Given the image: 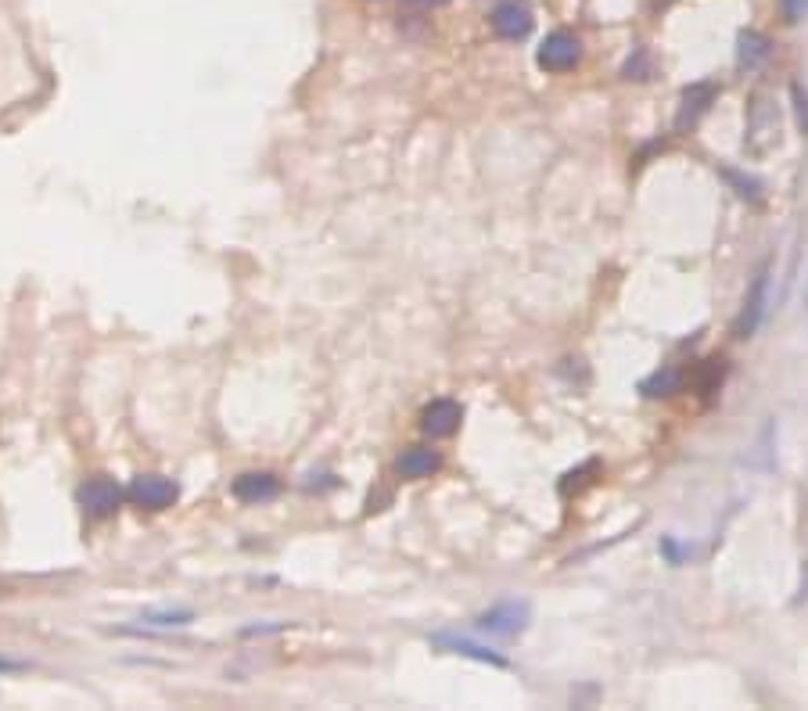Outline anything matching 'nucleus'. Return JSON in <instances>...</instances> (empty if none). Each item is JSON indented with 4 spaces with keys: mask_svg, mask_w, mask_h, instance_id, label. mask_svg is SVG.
Wrapping results in <instances>:
<instances>
[{
    "mask_svg": "<svg viewBox=\"0 0 808 711\" xmlns=\"http://www.w3.org/2000/svg\"><path fill=\"white\" fill-rule=\"evenodd\" d=\"M765 302H769V263L758 266L755 281H751V288H747V299H744V309H740L737 316V338H751V334L762 327L765 320Z\"/></svg>",
    "mask_w": 808,
    "mask_h": 711,
    "instance_id": "39448f33",
    "label": "nucleus"
},
{
    "mask_svg": "<svg viewBox=\"0 0 808 711\" xmlns=\"http://www.w3.org/2000/svg\"><path fill=\"white\" fill-rule=\"evenodd\" d=\"M230 492H234L241 503H266L281 492V482H277V474L270 471H248L241 474V478H234Z\"/></svg>",
    "mask_w": 808,
    "mask_h": 711,
    "instance_id": "6e6552de",
    "label": "nucleus"
},
{
    "mask_svg": "<svg viewBox=\"0 0 808 711\" xmlns=\"http://www.w3.org/2000/svg\"><path fill=\"white\" fill-rule=\"evenodd\" d=\"M442 467V453L431 446H410L403 457L396 460V471L410 482H421V478H431V474Z\"/></svg>",
    "mask_w": 808,
    "mask_h": 711,
    "instance_id": "1a4fd4ad",
    "label": "nucleus"
},
{
    "mask_svg": "<svg viewBox=\"0 0 808 711\" xmlns=\"http://www.w3.org/2000/svg\"><path fill=\"white\" fill-rule=\"evenodd\" d=\"M780 4H783L787 22H801V18L808 15V0H780Z\"/></svg>",
    "mask_w": 808,
    "mask_h": 711,
    "instance_id": "f3484780",
    "label": "nucleus"
},
{
    "mask_svg": "<svg viewBox=\"0 0 808 711\" xmlns=\"http://www.w3.org/2000/svg\"><path fill=\"white\" fill-rule=\"evenodd\" d=\"M722 176L737 187L740 198H747V202H762V184H758L755 176H740V173H733V169H722Z\"/></svg>",
    "mask_w": 808,
    "mask_h": 711,
    "instance_id": "2eb2a0df",
    "label": "nucleus"
},
{
    "mask_svg": "<svg viewBox=\"0 0 808 711\" xmlns=\"http://www.w3.org/2000/svg\"><path fill=\"white\" fill-rule=\"evenodd\" d=\"M654 8H668V4H676V0H650Z\"/></svg>",
    "mask_w": 808,
    "mask_h": 711,
    "instance_id": "a211bd4d",
    "label": "nucleus"
},
{
    "mask_svg": "<svg viewBox=\"0 0 808 711\" xmlns=\"http://www.w3.org/2000/svg\"><path fill=\"white\" fill-rule=\"evenodd\" d=\"M536 62H539V69H546V72H571L575 65L582 62L579 36L568 33V29H554V33L539 44Z\"/></svg>",
    "mask_w": 808,
    "mask_h": 711,
    "instance_id": "f03ea898",
    "label": "nucleus"
},
{
    "mask_svg": "<svg viewBox=\"0 0 808 711\" xmlns=\"http://www.w3.org/2000/svg\"><path fill=\"white\" fill-rule=\"evenodd\" d=\"M683 385H686V370H679V367H661V370H654L650 378H643V381H640V392L647 395V399H661V395H676V392H683Z\"/></svg>",
    "mask_w": 808,
    "mask_h": 711,
    "instance_id": "ddd939ff",
    "label": "nucleus"
},
{
    "mask_svg": "<svg viewBox=\"0 0 808 711\" xmlns=\"http://www.w3.org/2000/svg\"><path fill=\"white\" fill-rule=\"evenodd\" d=\"M460 421H464V410H460V403H453V399H435V403L421 413V428L431 439H449V435L460 428Z\"/></svg>",
    "mask_w": 808,
    "mask_h": 711,
    "instance_id": "423d86ee",
    "label": "nucleus"
},
{
    "mask_svg": "<svg viewBox=\"0 0 808 711\" xmlns=\"http://www.w3.org/2000/svg\"><path fill=\"white\" fill-rule=\"evenodd\" d=\"M492 29L503 40H525L532 33V11L525 4H518V0H507V4H500V8L492 11Z\"/></svg>",
    "mask_w": 808,
    "mask_h": 711,
    "instance_id": "0eeeda50",
    "label": "nucleus"
},
{
    "mask_svg": "<svg viewBox=\"0 0 808 711\" xmlns=\"http://www.w3.org/2000/svg\"><path fill=\"white\" fill-rule=\"evenodd\" d=\"M715 94H719V87H715V83H694V87H686L683 90V105H679V115H676V130L694 126L697 119L708 112V105L715 101Z\"/></svg>",
    "mask_w": 808,
    "mask_h": 711,
    "instance_id": "9d476101",
    "label": "nucleus"
},
{
    "mask_svg": "<svg viewBox=\"0 0 808 711\" xmlns=\"http://www.w3.org/2000/svg\"><path fill=\"white\" fill-rule=\"evenodd\" d=\"M791 94H794V108H798V126L801 133H808V94L801 90V83H791Z\"/></svg>",
    "mask_w": 808,
    "mask_h": 711,
    "instance_id": "dca6fc26",
    "label": "nucleus"
},
{
    "mask_svg": "<svg viewBox=\"0 0 808 711\" xmlns=\"http://www.w3.org/2000/svg\"><path fill=\"white\" fill-rule=\"evenodd\" d=\"M123 500H126V492L119 489L108 474H97V478H90L87 485H80V507L97 521L112 518L115 510L123 507Z\"/></svg>",
    "mask_w": 808,
    "mask_h": 711,
    "instance_id": "7ed1b4c3",
    "label": "nucleus"
},
{
    "mask_svg": "<svg viewBox=\"0 0 808 711\" xmlns=\"http://www.w3.org/2000/svg\"><path fill=\"white\" fill-rule=\"evenodd\" d=\"M431 643H435V647H442V650H453V654H464V658L482 661V665H496V668L507 665L496 650H485V647H478V643L464 640V636H453V632H435V636H431Z\"/></svg>",
    "mask_w": 808,
    "mask_h": 711,
    "instance_id": "f8f14e48",
    "label": "nucleus"
},
{
    "mask_svg": "<svg viewBox=\"0 0 808 711\" xmlns=\"http://www.w3.org/2000/svg\"><path fill=\"white\" fill-rule=\"evenodd\" d=\"M769 54H773V40L758 29H744L737 36V62L740 69H762L769 62Z\"/></svg>",
    "mask_w": 808,
    "mask_h": 711,
    "instance_id": "9b49d317",
    "label": "nucleus"
},
{
    "mask_svg": "<svg viewBox=\"0 0 808 711\" xmlns=\"http://www.w3.org/2000/svg\"><path fill=\"white\" fill-rule=\"evenodd\" d=\"M180 496V485L166 474H137L126 489V500L141 510H169Z\"/></svg>",
    "mask_w": 808,
    "mask_h": 711,
    "instance_id": "f257e3e1",
    "label": "nucleus"
},
{
    "mask_svg": "<svg viewBox=\"0 0 808 711\" xmlns=\"http://www.w3.org/2000/svg\"><path fill=\"white\" fill-rule=\"evenodd\" d=\"M528 618H532L528 600H503V604L489 607V611L478 618V629L489 632V636H518L528 625Z\"/></svg>",
    "mask_w": 808,
    "mask_h": 711,
    "instance_id": "20e7f679",
    "label": "nucleus"
},
{
    "mask_svg": "<svg viewBox=\"0 0 808 711\" xmlns=\"http://www.w3.org/2000/svg\"><path fill=\"white\" fill-rule=\"evenodd\" d=\"M722 378H726V360H722V356H712V360H704L697 388H701L704 395H712V392H719Z\"/></svg>",
    "mask_w": 808,
    "mask_h": 711,
    "instance_id": "4468645a",
    "label": "nucleus"
}]
</instances>
